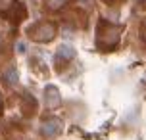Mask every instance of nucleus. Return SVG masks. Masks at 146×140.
<instances>
[{
	"label": "nucleus",
	"mask_w": 146,
	"mask_h": 140,
	"mask_svg": "<svg viewBox=\"0 0 146 140\" xmlns=\"http://www.w3.org/2000/svg\"><path fill=\"white\" fill-rule=\"evenodd\" d=\"M58 131H60V121H56L54 127H52V121H48V123H44V125H42V133L48 134V136H50V134H56Z\"/></svg>",
	"instance_id": "obj_1"
},
{
	"label": "nucleus",
	"mask_w": 146,
	"mask_h": 140,
	"mask_svg": "<svg viewBox=\"0 0 146 140\" xmlns=\"http://www.w3.org/2000/svg\"><path fill=\"white\" fill-rule=\"evenodd\" d=\"M0 106H2V100H0Z\"/></svg>",
	"instance_id": "obj_2"
}]
</instances>
